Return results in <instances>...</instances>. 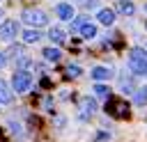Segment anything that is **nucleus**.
I'll return each mask as SVG.
<instances>
[{
  "label": "nucleus",
  "mask_w": 147,
  "mask_h": 142,
  "mask_svg": "<svg viewBox=\"0 0 147 142\" xmlns=\"http://www.w3.org/2000/svg\"><path fill=\"white\" fill-rule=\"evenodd\" d=\"M83 5H85L87 9H92V7H96V0H83Z\"/></svg>",
  "instance_id": "aec40b11"
},
{
  "label": "nucleus",
  "mask_w": 147,
  "mask_h": 142,
  "mask_svg": "<svg viewBox=\"0 0 147 142\" xmlns=\"http://www.w3.org/2000/svg\"><path fill=\"white\" fill-rule=\"evenodd\" d=\"M117 9H119L122 14H129V16H131V14L136 11V7H133V2H129V0H119V5H117Z\"/></svg>",
  "instance_id": "4468645a"
},
{
  "label": "nucleus",
  "mask_w": 147,
  "mask_h": 142,
  "mask_svg": "<svg viewBox=\"0 0 147 142\" xmlns=\"http://www.w3.org/2000/svg\"><path fill=\"white\" fill-rule=\"evenodd\" d=\"M11 55L14 57H23V48L21 46H11Z\"/></svg>",
  "instance_id": "6ab92c4d"
},
{
  "label": "nucleus",
  "mask_w": 147,
  "mask_h": 142,
  "mask_svg": "<svg viewBox=\"0 0 147 142\" xmlns=\"http://www.w3.org/2000/svg\"><path fill=\"white\" fill-rule=\"evenodd\" d=\"M30 85H32V76H30L28 71H16V73H14V78H11V87H14L16 92H28Z\"/></svg>",
  "instance_id": "20e7f679"
},
{
  "label": "nucleus",
  "mask_w": 147,
  "mask_h": 142,
  "mask_svg": "<svg viewBox=\"0 0 147 142\" xmlns=\"http://www.w3.org/2000/svg\"><path fill=\"white\" fill-rule=\"evenodd\" d=\"M48 39H51V41H55V44H62V41H64V30H62V27H51Z\"/></svg>",
  "instance_id": "1a4fd4ad"
},
{
  "label": "nucleus",
  "mask_w": 147,
  "mask_h": 142,
  "mask_svg": "<svg viewBox=\"0 0 147 142\" xmlns=\"http://www.w3.org/2000/svg\"><path fill=\"white\" fill-rule=\"evenodd\" d=\"M23 21H25L28 25L39 27V25H46V23H48V16H46L41 9H25V11H23Z\"/></svg>",
  "instance_id": "7ed1b4c3"
},
{
  "label": "nucleus",
  "mask_w": 147,
  "mask_h": 142,
  "mask_svg": "<svg viewBox=\"0 0 147 142\" xmlns=\"http://www.w3.org/2000/svg\"><path fill=\"white\" fill-rule=\"evenodd\" d=\"M44 57H46V60H51V62H57V60L62 57V53H60L57 48H53V46H51V48H46V50H44Z\"/></svg>",
  "instance_id": "ddd939ff"
},
{
  "label": "nucleus",
  "mask_w": 147,
  "mask_h": 142,
  "mask_svg": "<svg viewBox=\"0 0 147 142\" xmlns=\"http://www.w3.org/2000/svg\"><path fill=\"white\" fill-rule=\"evenodd\" d=\"M92 78L94 80H108L110 78V71L106 66H96V69H92Z\"/></svg>",
  "instance_id": "9d476101"
},
{
  "label": "nucleus",
  "mask_w": 147,
  "mask_h": 142,
  "mask_svg": "<svg viewBox=\"0 0 147 142\" xmlns=\"http://www.w3.org/2000/svg\"><path fill=\"white\" fill-rule=\"evenodd\" d=\"M129 69L136 76H147V53L142 48H133L129 53Z\"/></svg>",
  "instance_id": "f03ea898"
},
{
  "label": "nucleus",
  "mask_w": 147,
  "mask_h": 142,
  "mask_svg": "<svg viewBox=\"0 0 147 142\" xmlns=\"http://www.w3.org/2000/svg\"><path fill=\"white\" fill-rule=\"evenodd\" d=\"M80 105H83V112H85V115H87V112L92 115V112L96 110V103H94L92 98H83V103H80Z\"/></svg>",
  "instance_id": "dca6fc26"
},
{
  "label": "nucleus",
  "mask_w": 147,
  "mask_h": 142,
  "mask_svg": "<svg viewBox=\"0 0 147 142\" xmlns=\"http://www.w3.org/2000/svg\"><path fill=\"white\" fill-rule=\"evenodd\" d=\"M133 101H136L138 105H145V103H147V87H140V89L136 92V96H133Z\"/></svg>",
  "instance_id": "2eb2a0df"
},
{
  "label": "nucleus",
  "mask_w": 147,
  "mask_h": 142,
  "mask_svg": "<svg viewBox=\"0 0 147 142\" xmlns=\"http://www.w3.org/2000/svg\"><path fill=\"white\" fill-rule=\"evenodd\" d=\"M96 18H99V23H103V25H110L113 21H115V11L113 9H99V14H96Z\"/></svg>",
  "instance_id": "0eeeda50"
},
{
  "label": "nucleus",
  "mask_w": 147,
  "mask_h": 142,
  "mask_svg": "<svg viewBox=\"0 0 147 142\" xmlns=\"http://www.w3.org/2000/svg\"><path fill=\"white\" fill-rule=\"evenodd\" d=\"M106 112L115 119H126L129 117V103L124 98H117V96H108L106 98Z\"/></svg>",
  "instance_id": "f257e3e1"
},
{
  "label": "nucleus",
  "mask_w": 147,
  "mask_h": 142,
  "mask_svg": "<svg viewBox=\"0 0 147 142\" xmlns=\"http://www.w3.org/2000/svg\"><path fill=\"white\" fill-rule=\"evenodd\" d=\"M5 66V53H0V69Z\"/></svg>",
  "instance_id": "412c9836"
},
{
  "label": "nucleus",
  "mask_w": 147,
  "mask_h": 142,
  "mask_svg": "<svg viewBox=\"0 0 147 142\" xmlns=\"http://www.w3.org/2000/svg\"><path fill=\"white\" fill-rule=\"evenodd\" d=\"M145 25H147V23H145Z\"/></svg>",
  "instance_id": "b1692460"
},
{
  "label": "nucleus",
  "mask_w": 147,
  "mask_h": 142,
  "mask_svg": "<svg viewBox=\"0 0 147 142\" xmlns=\"http://www.w3.org/2000/svg\"><path fill=\"white\" fill-rule=\"evenodd\" d=\"M55 14H57L60 18H64V21H71V18H74V7L67 5V2H60V5L55 7Z\"/></svg>",
  "instance_id": "423d86ee"
},
{
  "label": "nucleus",
  "mask_w": 147,
  "mask_h": 142,
  "mask_svg": "<svg viewBox=\"0 0 147 142\" xmlns=\"http://www.w3.org/2000/svg\"><path fill=\"white\" fill-rule=\"evenodd\" d=\"M0 16H2V14H0Z\"/></svg>",
  "instance_id": "393cba45"
},
{
  "label": "nucleus",
  "mask_w": 147,
  "mask_h": 142,
  "mask_svg": "<svg viewBox=\"0 0 147 142\" xmlns=\"http://www.w3.org/2000/svg\"><path fill=\"white\" fill-rule=\"evenodd\" d=\"M11 101V89L7 87L5 80H0V103H9Z\"/></svg>",
  "instance_id": "9b49d317"
},
{
  "label": "nucleus",
  "mask_w": 147,
  "mask_h": 142,
  "mask_svg": "<svg viewBox=\"0 0 147 142\" xmlns=\"http://www.w3.org/2000/svg\"><path fill=\"white\" fill-rule=\"evenodd\" d=\"M78 76H80V66L69 64V66H67V78H78Z\"/></svg>",
  "instance_id": "f3484780"
},
{
  "label": "nucleus",
  "mask_w": 147,
  "mask_h": 142,
  "mask_svg": "<svg viewBox=\"0 0 147 142\" xmlns=\"http://www.w3.org/2000/svg\"><path fill=\"white\" fill-rule=\"evenodd\" d=\"M16 34H18V23H16V21H5V23L0 25V39L9 41V39H14Z\"/></svg>",
  "instance_id": "39448f33"
},
{
  "label": "nucleus",
  "mask_w": 147,
  "mask_h": 142,
  "mask_svg": "<svg viewBox=\"0 0 147 142\" xmlns=\"http://www.w3.org/2000/svg\"><path fill=\"white\" fill-rule=\"evenodd\" d=\"M145 11H147V5H145Z\"/></svg>",
  "instance_id": "4be33fe9"
},
{
  "label": "nucleus",
  "mask_w": 147,
  "mask_h": 142,
  "mask_svg": "<svg viewBox=\"0 0 147 142\" xmlns=\"http://www.w3.org/2000/svg\"><path fill=\"white\" fill-rule=\"evenodd\" d=\"M145 46H147V44H145Z\"/></svg>",
  "instance_id": "a878e982"
},
{
  "label": "nucleus",
  "mask_w": 147,
  "mask_h": 142,
  "mask_svg": "<svg viewBox=\"0 0 147 142\" xmlns=\"http://www.w3.org/2000/svg\"><path fill=\"white\" fill-rule=\"evenodd\" d=\"M0 137H2V131H0Z\"/></svg>",
  "instance_id": "5701e85b"
},
{
  "label": "nucleus",
  "mask_w": 147,
  "mask_h": 142,
  "mask_svg": "<svg viewBox=\"0 0 147 142\" xmlns=\"http://www.w3.org/2000/svg\"><path fill=\"white\" fill-rule=\"evenodd\" d=\"M39 37H41V34H39L37 30H32V27L23 32V41H25V44H37V41H39Z\"/></svg>",
  "instance_id": "f8f14e48"
},
{
  "label": "nucleus",
  "mask_w": 147,
  "mask_h": 142,
  "mask_svg": "<svg viewBox=\"0 0 147 142\" xmlns=\"http://www.w3.org/2000/svg\"><path fill=\"white\" fill-rule=\"evenodd\" d=\"M94 94H96V96H101V98H108V96H110L106 85H94Z\"/></svg>",
  "instance_id": "a211bd4d"
},
{
  "label": "nucleus",
  "mask_w": 147,
  "mask_h": 142,
  "mask_svg": "<svg viewBox=\"0 0 147 142\" xmlns=\"http://www.w3.org/2000/svg\"><path fill=\"white\" fill-rule=\"evenodd\" d=\"M80 34H83L85 39L96 37V25H94V23H83V25H80Z\"/></svg>",
  "instance_id": "6e6552de"
}]
</instances>
